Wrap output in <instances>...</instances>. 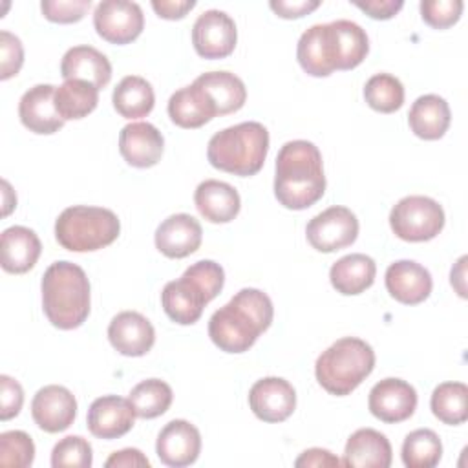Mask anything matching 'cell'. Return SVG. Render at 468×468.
Listing matches in <instances>:
<instances>
[{"instance_id":"cell-49","label":"cell","mask_w":468,"mask_h":468,"mask_svg":"<svg viewBox=\"0 0 468 468\" xmlns=\"http://www.w3.org/2000/svg\"><path fill=\"white\" fill-rule=\"evenodd\" d=\"M342 461L324 448H309L296 461L294 466H340Z\"/></svg>"},{"instance_id":"cell-17","label":"cell","mask_w":468,"mask_h":468,"mask_svg":"<svg viewBox=\"0 0 468 468\" xmlns=\"http://www.w3.org/2000/svg\"><path fill=\"white\" fill-rule=\"evenodd\" d=\"M108 340L113 349L124 356H143L152 349L155 331L150 320L141 313L121 311L108 325Z\"/></svg>"},{"instance_id":"cell-24","label":"cell","mask_w":468,"mask_h":468,"mask_svg":"<svg viewBox=\"0 0 468 468\" xmlns=\"http://www.w3.org/2000/svg\"><path fill=\"white\" fill-rule=\"evenodd\" d=\"M194 203L199 214L210 223H229L241 208L238 190L218 179L201 181L194 192Z\"/></svg>"},{"instance_id":"cell-15","label":"cell","mask_w":468,"mask_h":468,"mask_svg":"<svg viewBox=\"0 0 468 468\" xmlns=\"http://www.w3.org/2000/svg\"><path fill=\"white\" fill-rule=\"evenodd\" d=\"M135 411L128 399L104 395L95 399L88 408V430L99 439H119L126 435L135 422Z\"/></svg>"},{"instance_id":"cell-12","label":"cell","mask_w":468,"mask_h":468,"mask_svg":"<svg viewBox=\"0 0 468 468\" xmlns=\"http://www.w3.org/2000/svg\"><path fill=\"white\" fill-rule=\"evenodd\" d=\"M249 406L260 420L282 422L296 408V391L282 377H265L256 380L249 389Z\"/></svg>"},{"instance_id":"cell-2","label":"cell","mask_w":468,"mask_h":468,"mask_svg":"<svg viewBox=\"0 0 468 468\" xmlns=\"http://www.w3.org/2000/svg\"><path fill=\"white\" fill-rule=\"evenodd\" d=\"M325 192L322 154L311 141H287L276 155L274 196L285 208L303 210Z\"/></svg>"},{"instance_id":"cell-38","label":"cell","mask_w":468,"mask_h":468,"mask_svg":"<svg viewBox=\"0 0 468 468\" xmlns=\"http://www.w3.org/2000/svg\"><path fill=\"white\" fill-rule=\"evenodd\" d=\"M35 459L33 439L22 430L0 433V464L9 468H27Z\"/></svg>"},{"instance_id":"cell-31","label":"cell","mask_w":468,"mask_h":468,"mask_svg":"<svg viewBox=\"0 0 468 468\" xmlns=\"http://www.w3.org/2000/svg\"><path fill=\"white\" fill-rule=\"evenodd\" d=\"M210 99L218 115L238 112L247 101L243 80L230 71H207L194 80Z\"/></svg>"},{"instance_id":"cell-21","label":"cell","mask_w":468,"mask_h":468,"mask_svg":"<svg viewBox=\"0 0 468 468\" xmlns=\"http://www.w3.org/2000/svg\"><path fill=\"white\" fill-rule=\"evenodd\" d=\"M203 230L199 221L185 212L163 219L155 230V247L166 258H185L201 245Z\"/></svg>"},{"instance_id":"cell-4","label":"cell","mask_w":468,"mask_h":468,"mask_svg":"<svg viewBox=\"0 0 468 468\" xmlns=\"http://www.w3.org/2000/svg\"><path fill=\"white\" fill-rule=\"evenodd\" d=\"M267 152V128L258 121H245L216 132L208 141L207 159L218 170L249 177L261 170Z\"/></svg>"},{"instance_id":"cell-37","label":"cell","mask_w":468,"mask_h":468,"mask_svg":"<svg viewBox=\"0 0 468 468\" xmlns=\"http://www.w3.org/2000/svg\"><path fill=\"white\" fill-rule=\"evenodd\" d=\"M364 99L375 112L393 113L404 102V86L395 75L375 73L364 86Z\"/></svg>"},{"instance_id":"cell-36","label":"cell","mask_w":468,"mask_h":468,"mask_svg":"<svg viewBox=\"0 0 468 468\" xmlns=\"http://www.w3.org/2000/svg\"><path fill=\"white\" fill-rule=\"evenodd\" d=\"M442 457V442L430 428H419L402 442V463L408 468H433Z\"/></svg>"},{"instance_id":"cell-39","label":"cell","mask_w":468,"mask_h":468,"mask_svg":"<svg viewBox=\"0 0 468 468\" xmlns=\"http://www.w3.org/2000/svg\"><path fill=\"white\" fill-rule=\"evenodd\" d=\"M93 463L91 444L80 435H68L60 439L51 452L53 468H90Z\"/></svg>"},{"instance_id":"cell-35","label":"cell","mask_w":468,"mask_h":468,"mask_svg":"<svg viewBox=\"0 0 468 468\" xmlns=\"http://www.w3.org/2000/svg\"><path fill=\"white\" fill-rule=\"evenodd\" d=\"M172 388L159 378H146L135 384L128 395V400L141 419H155L163 415L172 404Z\"/></svg>"},{"instance_id":"cell-40","label":"cell","mask_w":468,"mask_h":468,"mask_svg":"<svg viewBox=\"0 0 468 468\" xmlns=\"http://www.w3.org/2000/svg\"><path fill=\"white\" fill-rule=\"evenodd\" d=\"M463 7V0H422L420 16L428 26L446 29L461 18Z\"/></svg>"},{"instance_id":"cell-43","label":"cell","mask_w":468,"mask_h":468,"mask_svg":"<svg viewBox=\"0 0 468 468\" xmlns=\"http://www.w3.org/2000/svg\"><path fill=\"white\" fill-rule=\"evenodd\" d=\"M24 62V48L16 35L11 31H0V79L7 80L16 75Z\"/></svg>"},{"instance_id":"cell-7","label":"cell","mask_w":468,"mask_h":468,"mask_svg":"<svg viewBox=\"0 0 468 468\" xmlns=\"http://www.w3.org/2000/svg\"><path fill=\"white\" fill-rule=\"evenodd\" d=\"M389 227L404 241H428L442 230L444 210L428 196H406L393 205Z\"/></svg>"},{"instance_id":"cell-27","label":"cell","mask_w":468,"mask_h":468,"mask_svg":"<svg viewBox=\"0 0 468 468\" xmlns=\"http://www.w3.org/2000/svg\"><path fill=\"white\" fill-rule=\"evenodd\" d=\"M333 55H335V68L336 69H353L356 68L369 51V38L366 29L353 20H333L327 22Z\"/></svg>"},{"instance_id":"cell-22","label":"cell","mask_w":468,"mask_h":468,"mask_svg":"<svg viewBox=\"0 0 468 468\" xmlns=\"http://www.w3.org/2000/svg\"><path fill=\"white\" fill-rule=\"evenodd\" d=\"M42 245L38 236L22 225L5 229L0 236V263L5 272L24 274L35 267Z\"/></svg>"},{"instance_id":"cell-28","label":"cell","mask_w":468,"mask_h":468,"mask_svg":"<svg viewBox=\"0 0 468 468\" xmlns=\"http://www.w3.org/2000/svg\"><path fill=\"white\" fill-rule=\"evenodd\" d=\"M166 110L170 121L181 128H199L218 115L214 104L196 82L174 91Z\"/></svg>"},{"instance_id":"cell-32","label":"cell","mask_w":468,"mask_h":468,"mask_svg":"<svg viewBox=\"0 0 468 468\" xmlns=\"http://www.w3.org/2000/svg\"><path fill=\"white\" fill-rule=\"evenodd\" d=\"M113 108L124 119H141L154 110L155 95L152 84L139 75H126L113 88Z\"/></svg>"},{"instance_id":"cell-25","label":"cell","mask_w":468,"mask_h":468,"mask_svg":"<svg viewBox=\"0 0 468 468\" xmlns=\"http://www.w3.org/2000/svg\"><path fill=\"white\" fill-rule=\"evenodd\" d=\"M60 75L64 80L80 79L101 90L112 79V64L108 57L93 46H73L62 57Z\"/></svg>"},{"instance_id":"cell-34","label":"cell","mask_w":468,"mask_h":468,"mask_svg":"<svg viewBox=\"0 0 468 468\" xmlns=\"http://www.w3.org/2000/svg\"><path fill=\"white\" fill-rule=\"evenodd\" d=\"M431 413L444 424L457 426L468 419V388L463 382H442L431 393Z\"/></svg>"},{"instance_id":"cell-50","label":"cell","mask_w":468,"mask_h":468,"mask_svg":"<svg viewBox=\"0 0 468 468\" xmlns=\"http://www.w3.org/2000/svg\"><path fill=\"white\" fill-rule=\"evenodd\" d=\"M464 263H466V256H461L455 263V267H452V272H450V282L452 285L455 287V291L459 292V296H466V291H464Z\"/></svg>"},{"instance_id":"cell-13","label":"cell","mask_w":468,"mask_h":468,"mask_svg":"<svg viewBox=\"0 0 468 468\" xmlns=\"http://www.w3.org/2000/svg\"><path fill=\"white\" fill-rule=\"evenodd\" d=\"M77 415V400L73 393L58 384L40 388L31 400V417L35 424L48 431L58 433L68 430Z\"/></svg>"},{"instance_id":"cell-41","label":"cell","mask_w":468,"mask_h":468,"mask_svg":"<svg viewBox=\"0 0 468 468\" xmlns=\"http://www.w3.org/2000/svg\"><path fill=\"white\" fill-rule=\"evenodd\" d=\"M185 272L201 285V289L207 292L210 302L223 289L225 271H223V267L219 263H216L212 260H199V261L192 263Z\"/></svg>"},{"instance_id":"cell-29","label":"cell","mask_w":468,"mask_h":468,"mask_svg":"<svg viewBox=\"0 0 468 468\" xmlns=\"http://www.w3.org/2000/svg\"><path fill=\"white\" fill-rule=\"evenodd\" d=\"M377 265L375 260L362 252H351L336 260L329 269L331 285L336 292L353 296L369 289L375 282Z\"/></svg>"},{"instance_id":"cell-18","label":"cell","mask_w":468,"mask_h":468,"mask_svg":"<svg viewBox=\"0 0 468 468\" xmlns=\"http://www.w3.org/2000/svg\"><path fill=\"white\" fill-rule=\"evenodd\" d=\"M18 117L33 133L49 135L58 132L66 121L55 106V86L35 84L24 91L18 102Z\"/></svg>"},{"instance_id":"cell-19","label":"cell","mask_w":468,"mask_h":468,"mask_svg":"<svg viewBox=\"0 0 468 468\" xmlns=\"http://www.w3.org/2000/svg\"><path fill=\"white\" fill-rule=\"evenodd\" d=\"M384 282L391 298L406 305H417L424 302L433 287L430 271L413 260L393 261L386 269Z\"/></svg>"},{"instance_id":"cell-11","label":"cell","mask_w":468,"mask_h":468,"mask_svg":"<svg viewBox=\"0 0 468 468\" xmlns=\"http://www.w3.org/2000/svg\"><path fill=\"white\" fill-rule=\"evenodd\" d=\"M367 408L371 415L382 422H402L410 419L417 408V391L410 382L388 377L371 388Z\"/></svg>"},{"instance_id":"cell-30","label":"cell","mask_w":468,"mask_h":468,"mask_svg":"<svg viewBox=\"0 0 468 468\" xmlns=\"http://www.w3.org/2000/svg\"><path fill=\"white\" fill-rule=\"evenodd\" d=\"M450 121L452 113L448 102L435 93H426L415 99L408 113L411 132L426 141L441 139L446 133Z\"/></svg>"},{"instance_id":"cell-20","label":"cell","mask_w":468,"mask_h":468,"mask_svg":"<svg viewBox=\"0 0 468 468\" xmlns=\"http://www.w3.org/2000/svg\"><path fill=\"white\" fill-rule=\"evenodd\" d=\"M165 148L163 133L150 122H130L119 133V152L135 168H150L159 163Z\"/></svg>"},{"instance_id":"cell-23","label":"cell","mask_w":468,"mask_h":468,"mask_svg":"<svg viewBox=\"0 0 468 468\" xmlns=\"http://www.w3.org/2000/svg\"><path fill=\"white\" fill-rule=\"evenodd\" d=\"M391 459L393 452L388 437L373 428H360L349 435L342 464L355 468H388Z\"/></svg>"},{"instance_id":"cell-1","label":"cell","mask_w":468,"mask_h":468,"mask_svg":"<svg viewBox=\"0 0 468 468\" xmlns=\"http://www.w3.org/2000/svg\"><path fill=\"white\" fill-rule=\"evenodd\" d=\"M271 298L254 287L238 291L208 320V336L225 353H245L272 324Z\"/></svg>"},{"instance_id":"cell-5","label":"cell","mask_w":468,"mask_h":468,"mask_svg":"<svg viewBox=\"0 0 468 468\" xmlns=\"http://www.w3.org/2000/svg\"><path fill=\"white\" fill-rule=\"evenodd\" d=\"M375 367L373 347L356 336H344L316 358L318 384L331 395L346 397L355 391Z\"/></svg>"},{"instance_id":"cell-44","label":"cell","mask_w":468,"mask_h":468,"mask_svg":"<svg viewBox=\"0 0 468 468\" xmlns=\"http://www.w3.org/2000/svg\"><path fill=\"white\" fill-rule=\"evenodd\" d=\"M24 404V389L9 375H0V419L9 420L16 417Z\"/></svg>"},{"instance_id":"cell-46","label":"cell","mask_w":468,"mask_h":468,"mask_svg":"<svg viewBox=\"0 0 468 468\" xmlns=\"http://www.w3.org/2000/svg\"><path fill=\"white\" fill-rule=\"evenodd\" d=\"M353 4L375 20H388L395 16L404 5L402 0H355Z\"/></svg>"},{"instance_id":"cell-9","label":"cell","mask_w":468,"mask_h":468,"mask_svg":"<svg viewBox=\"0 0 468 468\" xmlns=\"http://www.w3.org/2000/svg\"><path fill=\"white\" fill-rule=\"evenodd\" d=\"M93 26L99 37L112 44L135 40L144 27V15L139 4L128 0H102L95 5Z\"/></svg>"},{"instance_id":"cell-8","label":"cell","mask_w":468,"mask_h":468,"mask_svg":"<svg viewBox=\"0 0 468 468\" xmlns=\"http://www.w3.org/2000/svg\"><path fill=\"white\" fill-rule=\"evenodd\" d=\"M305 236L313 249L320 252H335L355 243L358 236V219L347 207L333 205L307 223Z\"/></svg>"},{"instance_id":"cell-16","label":"cell","mask_w":468,"mask_h":468,"mask_svg":"<svg viewBox=\"0 0 468 468\" xmlns=\"http://www.w3.org/2000/svg\"><path fill=\"white\" fill-rule=\"evenodd\" d=\"M208 302L205 291L186 272H183L181 278L168 282L161 292V305L166 316L179 325L196 324Z\"/></svg>"},{"instance_id":"cell-51","label":"cell","mask_w":468,"mask_h":468,"mask_svg":"<svg viewBox=\"0 0 468 468\" xmlns=\"http://www.w3.org/2000/svg\"><path fill=\"white\" fill-rule=\"evenodd\" d=\"M4 186V216H7L11 212L13 207H16L13 201H16V197H13V201H9V194H11V186L7 181H2Z\"/></svg>"},{"instance_id":"cell-26","label":"cell","mask_w":468,"mask_h":468,"mask_svg":"<svg viewBox=\"0 0 468 468\" xmlns=\"http://www.w3.org/2000/svg\"><path fill=\"white\" fill-rule=\"evenodd\" d=\"M302 69L313 77H327L335 71V57L327 24H314L302 33L296 46Z\"/></svg>"},{"instance_id":"cell-45","label":"cell","mask_w":468,"mask_h":468,"mask_svg":"<svg viewBox=\"0 0 468 468\" xmlns=\"http://www.w3.org/2000/svg\"><path fill=\"white\" fill-rule=\"evenodd\" d=\"M271 9L282 18H300L320 5V0H271Z\"/></svg>"},{"instance_id":"cell-42","label":"cell","mask_w":468,"mask_h":468,"mask_svg":"<svg viewBox=\"0 0 468 468\" xmlns=\"http://www.w3.org/2000/svg\"><path fill=\"white\" fill-rule=\"evenodd\" d=\"M90 0H42L40 9L42 15L58 24L79 22L86 11L90 9Z\"/></svg>"},{"instance_id":"cell-33","label":"cell","mask_w":468,"mask_h":468,"mask_svg":"<svg viewBox=\"0 0 468 468\" xmlns=\"http://www.w3.org/2000/svg\"><path fill=\"white\" fill-rule=\"evenodd\" d=\"M99 88L91 82L71 79L55 88V106L64 121L82 119L97 108Z\"/></svg>"},{"instance_id":"cell-6","label":"cell","mask_w":468,"mask_h":468,"mask_svg":"<svg viewBox=\"0 0 468 468\" xmlns=\"http://www.w3.org/2000/svg\"><path fill=\"white\" fill-rule=\"evenodd\" d=\"M121 221L104 207L73 205L64 208L55 221L58 245L71 252H91L108 247L117 239Z\"/></svg>"},{"instance_id":"cell-14","label":"cell","mask_w":468,"mask_h":468,"mask_svg":"<svg viewBox=\"0 0 468 468\" xmlns=\"http://www.w3.org/2000/svg\"><path fill=\"white\" fill-rule=\"evenodd\" d=\"M155 452L159 461L166 466H188L197 461L201 452L199 430L185 419H174L159 431Z\"/></svg>"},{"instance_id":"cell-48","label":"cell","mask_w":468,"mask_h":468,"mask_svg":"<svg viewBox=\"0 0 468 468\" xmlns=\"http://www.w3.org/2000/svg\"><path fill=\"white\" fill-rule=\"evenodd\" d=\"M194 5V0H152V7L157 13V16L166 20L183 18Z\"/></svg>"},{"instance_id":"cell-3","label":"cell","mask_w":468,"mask_h":468,"mask_svg":"<svg viewBox=\"0 0 468 468\" xmlns=\"http://www.w3.org/2000/svg\"><path fill=\"white\" fill-rule=\"evenodd\" d=\"M42 309L48 320L64 331L84 324L90 314V280L82 267L68 260L51 263L40 282Z\"/></svg>"},{"instance_id":"cell-10","label":"cell","mask_w":468,"mask_h":468,"mask_svg":"<svg viewBox=\"0 0 468 468\" xmlns=\"http://www.w3.org/2000/svg\"><path fill=\"white\" fill-rule=\"evenodd\" d=\"M236 24L225 11L207 9L192 26V44L203 58L229 57L236 48Z\"/></svg>"},{"instance_id":"cell-47","label":"cell","mask_w":468,"mask_h":468,"mask_svg":"<svg viewBox=\"0 0 468 468\" xmlns=\"http://www.w3.org/2000/svg\"><path fill=\"white\" fill-rule=\"evenodd\" d=\"M106 468H150V461L144 457V453L137 448H124L119 452H113L106 463Z\"/></svg>"}]
</instances>
